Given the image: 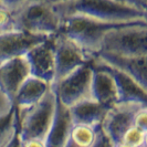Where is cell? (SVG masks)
Returning <instances> with one entry per match:
<instances>
[{
    "label": "cell",
    "mask_w": 147,
    "mask_h": 147,
    "mask_svg": "<svg viewBox=\"0 0 147 147\" xmlns=\"http://www.w3.org/2000/svg\"><path fill=\"white\" fill-rule=\"evenodd\" d=\"M61 17L81 16L113 24L146 22V11L115 0H74L55 7Z\"/></svg>",
    "instance_id": "6da1fadb"
},
{
    "label": "cell",
    "mask_w": 147,
    "mask_h": 147,
    "mask_svg": "<svg viewBox=\"0 0 147 147\" xmlns=\"http://www.w3.org/2000/svg\"><path fill=\"white\" fill-rule=\"evenodd\" d=\"M117 26L121 24L105 23L81 16H65L61 20L59 33L72 41L92 61L101 50L105 34Z\"/></svg>",
    "instance_id": "7a4b0ae2"
},
{
    "label": "cell",
    "mask_w": 147,
    "mask_h": 147,
    "mask_svg": "<svg viewBox=\"0 0 147 147\" xmlns=\"http://www.w3.org/2000/svg\"><path fill=\"white\" fill-rule=\"evenodd\" d=\"M62 17L54 6L43 0H29L13 11L15 30L53 37L60 29Z\"/></svg>",
    "instance_id": "3957f363"
},
{
    "label": "cell",
    "mask_w": 147,
    "mask_h": 147,
    "mask_svg": "<svg viewBox=\"0 0 147 147\" xmlns=\"http://www.w3.org/2000/svg\"><path fill=\"white\" fill-rule=\"evenodd\" d=\"M98 53L140 58L147 57V21L125 23L111 29Z\"/></svg>",
    "instance_id": "277c9868"
},
{
    "label": "cell",
    "mask_w": 147,
    "mask_h": 147,
    "mask_svg": "<svg viewBox=\"0 0 147 147\" xmlns=\"http://www.w3.org/2000/svg\"><path fill=\"white\" fill-rule=\"evenodd\" d=\"M57 96L51 90L38 104L18 114L20 140H43L47 137L54 116Z\"/></svg>",
    "instance_id": "5b68a950"
},
{
    "label": "cell",
    "mask_w": 147,
    "mask_h": 147,
    "mask_svg": "<svg viewBox=\"0 0 147 147\" xmlns=\"http://www.w3.org/2000/svg\"><path fill=\"white\" fill-rule=\"evenodd\" d=\"M93 66L92 62L83 64L51 88L60 103L70 109L76 104L93 101L92 96Z\"/></svg>",
    "instance_id": "8992f818"
},
{
    "label": "cell",
    "mask_w": 147,
    "mask_h": 147,
    "mask_svg": "<svg viewBox=\"0 0 147 147\" xmlns=\"http://www.w3.org/2000/svg\"><path fill=\"white\" fill-rule=\"evenodd\" d=\"M52 44L55 63V75L52 85L57 84L83 64L90 62L85 54L72 41L59 32L52 37Z\"/></svg>",
    "instance_id": "52a82bcc"
},
{
    "label": "cell",
    "mask_w": 147,
    "mask_h": 147,
    "mask_svg": "<svg viewBox=\"0 0 147 147\" xmlns=\"http://www.w3.org/2000/svg\"><path fill=\"white\" fill-rule=\"evenodd\" d=\"M143 106L135 103H117L107 111L101 127L110 138L113 146L121 144L122 138L133 125L136 112Z\"/></svg>",
    "instance_id": "ba28073f"
},
{
    "label": "cell",
    "mask_w": 147,
    "mask_h": 147,
    "mask_svg": "<svg viewBox=\"0 0 147 147\" xmlns=\"http://www.w3.org/2000/svg\"><path fill=\"white\" fill-rule=\"evenodd\" d=\"M51 37L32 34L20 30L0 32V65L8 61L22 58L37 44Z\"/></svg>",
    "instance_id": "9c48e42d"
},
{
    "label": "cell",
    "mask_w": 147,
    "mask_h": 147,
    "mask_svg": "<svg viewBox=\"0 0 147 147\" xmlns=\"http://www.w3.org/2000/svg\"><path fill=\"white\" fill-rule=\"evenodd\" d=\"M24 58L29 65L30 75L47 82L52 86L55 75L52 37L33 47Z\"/></svg>",
    "instance_id": "30bf717a"
},
{
    "label": "cell",
    "mask_w": 147,
    "mask_h": 147,
    "mask_svg": "<svg viewBox=\"0 0 147 147\" xmlns=\"http://www.w3.org/2000/svg\"><path fill=\"white\" fill-rule=\"evenodd\" d=\"M93 60H97L98 62H102L126 74L136 83H138L144 90L147 88V57L129 58L107 53H97Z\"/></svg>",
    "instance_id": "8fae6325"
},
{
    "label": "cell",
    "mask_w": 147,
    "mask_h": 147,
    "mask_svg": "<svg viewBox=\"0 0 147 147\" xmlns=\"http://www.w3.org/2000/svg\"><path fill=\"white\" fill-rule=\"evenodd\" d=\"M92 63L107 71L113 78L116 86V91H117V103H135L147 105L146 90H144L132 78L104 64L102 62H98L97 60H92Z\"/></svg>",
    "instance_id": "7c38bea8"
},
{
    "label": "cell",
    "mask_w": 147,
    "mask_h": 147,
    "mask_svg": "<svg viewBox=\"0 0 147 147\" xmlns=\"http://www.w3.org/2000/svg\"><path fill=\"white\" fill-rule=\"evenodd\" d=\"M29 76H31L29 65L24 57L8 61L0 65V86L11 103H13L18 90Z\"/></svg>",
    "instance_id": "4fadbf2b"
},
{
    "label": "cell",
    "mask_w": 147,
    "mask_h": 147,
    "mask_svg": "<svg viewBox=\"0 0 147 147\" xmlns=\"http://www.w3.org/2000/svg\"><path fill=\"white\" fill-rule=\"evenodd\" d=\"M92 62V61H91ZM93 66V80H92V96L93 101L110 110L117 104V91L113 78L104 69Z\"/></svg>",
    "instance_id": "5bb4252c"
},
{
    "label": "cell",
    "mask_w": 147,
    "mask_h": 147,
    "mask_svg": "<svg viewBox=\"0 0 147 147\" xmlns=\"http://www.w3.org/2000/svg\"><path fill=\"white\" fill-rule=\"evenodd\" d=\"M72 126L73 123L71 119L70 111L60 103L57 98L54 116L44 140L45 147H64L70 136Z\"/></svg>",
    "instance_id": "9a60e30c"
},
{
    "label": "cell",
    "mask_w": 147,
    "mask_h": 147,
    "mask_svg": "<svg viewBox=\"0 0 147 147\" xmlns=\"http://www.w3.org/2000/svg\"><path fill=\"white\" fill-rule=\"evenodd\" d=\"M50 90L51 85L47 82L33 76H29L18 90L13 98L12 104L17 113H21L38 104Z\"/></svg>",
    "instance_id": "2e32d148"
},
{
    "label": "cell",
    "mask_w": 147,
    "mask_h": 147,
    "mask_svg": "<svg viewBox=\"0 0 147 147\" xmlns=\"http://www.w3.org/2000/svg\"><path fill=\"white\" fill-rule=\"evenodd\" d=\"M73 125H85L96 127L103 122L107 109L94 101H86L69 109Z\"/></svg>",
    "instance_id": "e0dca14e"
},
{
    "label": "cell",
    "mask_w": 147,
    "mask_h": 147,
    "mask_svg": "<svg viewBox=\"0 0 147 147\" xmlns=\"http://www.w3.org/2000/svg\"><path fill=\"white\" fill-rule=\"evenodd\" d=\"M19 131L18 114L15 107L0 116V147H5Z\"/></svg>",
    "instance_id": "ac0fdd59"
},
{
    "label": "cell",
    "mask_w": 147,
    "mask_h": 147,
    "mask_svg": "<svg viewBox=\"0 0 147 147\" xmlns=\"http://www.w3.org/2000/svg\"><path fill=\"white\" fill-rule=\"evenodd\" d=\"M121 143L132 147H147V129L133 125L124 134Z\"/></svg>",
    "instance_id": "d6986e66"
},
{
    "label": "cell",
    "mask_w": 147,
    "mask_h": 147,
    "mask_svg": "<svg viewBox=\"0 0 147 147\" xmlns=\"http://www.w3.org/2000/svg\"><path fill=\"white\" fill-rule=\"evenodd\" d=\"M15 30V21H13V11L8 9L0 1V32Z\"/></svg>",
    "instance_id": "ffe728a7"
},
{
    "label": "cell",
    "mask_w": 147,
    "mask_h": 147,
    "mask_svg": "<svg viewBox=\"0 0 147 147\" xmlns=\"http://www.w3.org/2000/svg\"><path fill=\"white\" fill-rule=\"evenodd\" d=\"M91 147H114L113 144H112V142L110 140V138L103 132L101 125L98 126L97 129H96L95 138H94V142H93V144H92Z\"/></svg>",
    "instance_id": "44dd1931"
},
{
    "label": "cell",
    "mask_w": 147,
    "mask_h": 147,
    "mask_svg": "<svg viewBox=\"0 0 147 147\" xmlns=\"http://www.w3.org/2000/svg\"><path fill=\"white\" fill-rule=\"evenodd\" d=\"M13 107V105L11 103V101L9 100L5 92L2 91V88L0 86V116L3 115L5 113H7Z\"/></svg>",
    "instance_id": "7402d4cb"
},
{
    "label": "cell",
    "mask_w": 147,
    "mask_h": 147,
    "mask_svg": "<svg viewBox=\"0 0 147 147\" xmlns=\"http://www.w3.org/2000/svg\"><path fill=\"white\" fill-rule=\"evenodd\" d=\"M8 9H10L11 11H15L18 8H20L22 5H24L26 2H28L29 0H0Z\"/></svg>",
    "instance_id": "603a6c76"
},
{
    "label": "cell",
    "mask_w": 147,
    "mask_h": 147,
    "mask_svg": "<svg viewBox=\"0 0 147 147\" xmlns=\"http://www.w3.org/2000/svg\"><path fill=\"white\" fill-rule=\"evenodd\" d=\"M21 147H45L43 140H20Z\"/></svg>",
    "instance_id": "cb8c5ba5"
},
{
    "label": "cell",
    "mask_w": 147,
    "mask_h": 147,
    "mask_svg": "<svg viewBox=\"0 0 147 147\" xmlns=\"http://www.w3.org/2000/svg\"><path fill=\"white\" fill-rule=\"evenodd\" d=\"M5 147H21V142H20V138H19V133H16L15 136L11 138V140Z\"/></svg>",
    "instance_id": "d4e9b609"
},
{
    "label": "cell",
    "mask_w": 147,
    "mask_h": 147,
    "mask_svg": "<svg viewBox=\"0 0 147 147\" xmlns=\"http://www.w3.org/2000/svg\"><path fill=\"white\" fill-rule=\"evenodd\" d=\"M44 2L51 5V6H54V7H59V6H63V5H66V3H70L74 0H43Z\"/></svg>",
    "instance_id": "484cf974"
},
{
    "label": "cell",
    "mask_w": 147,
    "mask_h": 147,
    "mask_svg": "<svg viewBox=\"0 0 147 147\" xmlns=\"http://www.w3.org/2000/svg\"><path fill=\"white\" fill-rule=\"evenodd\" d=\"M64 147H82V146H80L79 144H76L75 142H73V140L69 137V138H67V142H66L65 145H64Z\"/></svg>",
    "instance_id": "4316f807"
},
{
    "label": "cell",
    "mask_w": 147,
    "mask_h": 147,
    "mask_svg": "<svg viewBox=\"0 0 147 147\" xmlns=\"http://www.w3.org/2000/svg\"><path fill=\"white\" fill-rule=\"evenodd\" d=\"M115 1H118V2H123V3H127V5H131V6H134V7H137L140 8L137 5H136V2H135V0H115ZM143 10V9H142Z\"/></svg>",
    "instance_id": "83f0119b"
},
{
    "label": "cell",
    "mask_w": 147,
    "mask_h": 147,
    "mask_svg": "<svg viewBox=\"0 0 147 147\" xmlns=\"http://www.w3.org/2000/svg\"><path fill=\"white\" fill-rule=\"evenodd\" d=\"M114 147H132L129 146V145H126V144H123V143H121V144H118V145H116V146Z\"/></svg>",
    "instance_id": "f1b7e54d"
}]
</instances>
